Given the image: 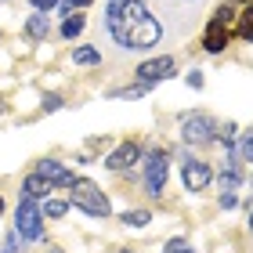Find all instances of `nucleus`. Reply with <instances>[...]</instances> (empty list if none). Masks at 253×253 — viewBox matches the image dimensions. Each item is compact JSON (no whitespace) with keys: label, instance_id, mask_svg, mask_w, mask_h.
Returning a JSON list of instances; mask_svg holds the SVG:
<instances>
[{"label":"nucleus","instance_id":"obj_7","mask_svg":"<svg viewBox=\"0 0 253 253\" xmlns=\"http://www.w3.org/2000/svg\"><path fill=\"white\" fill-rule=\"evenodd\" d=\"M181 177H185V188L188 192H203L206 185H210V167H206L203 159H185Z\"/></svg>","mask_w":253,"mask_h":253},{"label":"nucleus","instance_id":"obj_10","mask_svg":"<svg viewBox=\"0 0 253 253\" xmlns=\"http://www.w3.org/2000/svg\"><path fill=\"white\" fill-rule=\"evenodd\" d=\"M37 174L43 177V181H51V185H73V174H69V167H62V163H54V159H43V163L37 167Z\"/></svg>","mask_w":253,"mask_h":253},{"label":"nucleus","instance_id":"obj_19","mask_svg":"<svg viewBox=\"0 0 253 253\" xmlns=\"http://www.w3.org/2000/svg\"><path fill=\"white\" fill-rule=\"evenodd\" d=\"M167 253H195V250H188L185 239H170V243H167Z\"/></svg>","mask_w":253,"mask_h":253},{"label":"nucleus","instance_id":"obj_24","mask_svg":"<svg viewBox=\"0 0 253 253\" xmlns=\"http://www.w3.org/2000/svg\"><path fill=\"white\" fill-rule=\"evenodd\" d=\"M250 235H253V213H250Z\"/></svg>","mask_w":253,"mask_h":253},{"label":"nucleus","instance_id":"obj_25","mask_svg":"<svg viewBox=\"0 0 253 253\" xmlns=\"http://www.w3.org/2000/svg\"><path fill=\"white\" fill-rule=\"evenodd\" d=\"M250 167H253V163H250ZM250 195H253V177H250Z\"/></svg>","mask_w":253,"mask_h":253},{"label":"nucleus","instance_id":"obj_5","mask_svg":"<svg viewBox=\"0 0 253 253\" xmlns=\"http://www.w3.org/2000/svg\"><path fill=\"white\" fill-rule=\"evenodd\" d=\"M145 188H148V195H163V188H167V152L163 148L148 152V159H145Z\"/></svg>","mask_w":253,"mask_h":253},{"label":"nucleus","instance_id":"obj_4","mask_svg":"<svg viewBox=\"0 0 253 253\" xmlns=\"http://www.w3.org/2000/svg\"><path fill=\"white\" fill-rule=\"evenodd\" d=\"M221 134L217 130V123L206 116V112H192V116H185V123H181V137L192 145H206V141H213V137Z\"/></svg>","mask_w":253,"mask_h":253},{"label":"nucleus","instance_id":"obj_2","mask_svg":"<svg viewBox=\"0 0 253 253\" xmlns=\"http://www.w3.org/2000/svg\"><path fill=\"white\" fill-rule=\"evenodd\" d=\"M73 206L76 210H84L90 217H109V199H105V192H101L94 181H87V177H73Z\"/></svg>","mask_w":253,"mask_h":253},{"label":"nucleus","instance_id":"obj_20","mask_svg":"<svg viewBox=\"0 0 253 253\" xmlns=\"http://www.w3.org/2000/svg\"><path fill=\"white\" fill-rule=\"evenodd\" d=\"M37 11H51V7H58V0H29Z\"/></svg>","mask_w":253,"mask_h":253},{"label":"nucleus","instance_id":"obj_23","mask_svg":"<svg viewBox=\"0 0 253 253\" xmlns=\"http://www.w3.org/2000/svg\"><path fill=\"white\" fill-rule=\"evenodd\" d=\"M65 4H69V7H87L90 0H65Z\"/></svg>","mask_w":253,"mask_h":253},{"label":"nucleus","instance_id":"obj_21","mask_svg":"<svg viewBox=\"0 0 253 253\" xmlns=\"http://www.w3.org/2000/svg\"><path fill=\"white\" fill-rule=\"evenodd\" d=\"M221 206H224V210H232V206H235V195L224 192V195H221Z\"/></svg>","mask_w":253,"mask_h":253},{"label":"nucleus","instance_id":"obj_16","mask_svg":"<svg viewBox=\"0 0 253 253\" xmlns=\"http://www.w3.org/2000/svg\"><path fill=\"white\" fill-rule=\"evenodd\" d=\"M123 224H130V228H145V224H148V210H130V213H123Z\"/></svg>","mask_w":253,"mask_h":253},{"label":"nucleus","instance_id":"obj_8","mask_svg":"<svg viewBox=\"0 0 253 253\" xmlns=\"http://www.w3.org/2000/svg\"><path fill=\"white\" fill-rule=\"evenodd\" d=\"M228 37H232V33H228V22H221V18H210V26H206V33H203V47L210 51V54H221L224 47H228Z\"/></svg>","mask_w":253,"mask_h":253},{"label":"nucleus","instance_id":"obj_28","mask_svg":"<svg viewBox=\"0 0 253 253\" xmlns=\"http://www.w3.org/2000/svg\"><path fill=\"white\" fill-rule=\"evenodd\" d=\"M123 253H130V250H123Z\"/></svg>","mask_w":253,"mask_h":253},{"label":"nucleus","instance_id":"obj_15","mask_svg":"<svg viewBox=\"0 0 253 253\" xmlns=\"http://www.w3.org/2000/svg\"><path fill=\"white\" fill-rule=\"evenodd\" d=\"M73 58H76V65H98L101 54H98L94 47H76V51H73Z\"/></svg>","mask_w":253,"mask_h":253},{"label":"nucleus","instance_id":"obj_6","mask_svg":"<svg viewBox=\"0 0 253 253\" xmlns=\"http://www.w3.org/2000/svg\"><path fill=\"white\" fill-rule=\"evenodd\" d=\"M174 69H177V62L170 58V54H163V58H152V62H141V65H137V80L152 87V84H159V80L174 76Z\"/></svg>","mask_w":253,"mask_h":253},{"label":"nucleus","instance_id":"obj_27","mask_svg":"<svg viewBox=\"0 0 253 253\" xmlns=\"http://www.w3.org/2000/svg\"><path fill=\"white\" fill-rule=\"evenodd\" d=\"M0 213H4V199H0Z\"/></svg>","mask_w":253,"mask_h":253},{"label":"nucleus","instance_id":"obj_14","mask_svg":"<svg viewBox=\"0 0 253 253\" xmlns=\"http://www.w3.org/2000/svg\"><path fill=\"white\" fill-rule=\"evenodd\" d=\"M84 26H87V22L80 18V15H69V18H65V26H62V37H65V40H73V37H80V33H84Z\"/></svg>","mask_w":253,"mask_h":253},{"label":"nucleus","instance_id":"obj_18","mask_svg":"<svg viewBox=\"0 0 253 253\" xmlns=\"http://www.w3.org/2000/svg\"><path fill=\"white\" fill-rule=\"evenodd\" d=\"M239 156L246 159V163H253V130L243 134V145H239Z\"/></svg>","mask_w":253,"mask_h":253},{"label":"nucleus","instance_id":"obj_22","mask_svg":"<svg viewBox=\"0 0 253 253\" xmlns=\"http://www.w3.org/2000/svg\"><path fill=\"white\" fill-rule=\"evenodd\" d=\"M188 84L192 87H203V73H188Z\"/></svg>","mask_w":253,"mask_h":253},{"label":"nucleus","instance_id":"obj_11","mask_svg":"<svg viewBox=\"0 0 253 253\" xmlns=\"http://www.w3.org/2000/svg\"><path fill=\"white\" fill-rule=\"evenodd\" d=\"M22 192H26L29 199H43V195L51 192V181H43L40 174H29V177H26V185H22Z\"/></svg>","mask_w":253,"mask_h":253},{"label":"nucleus","instance_id":"obj_3","mask_svg":"<svg viewBox=\"0 0 253 253\" xmlns=\"http://www.w3.org/2000/svg\"><path fill=\"white\" fill-rule=\"evenodd\" d=\"M15 232H18V239H26V243H37L43 235V210L29 195H22V203L15 210Z\"/></svg>","mask_w":253,"mask_h":253},{"label":"nucleus","instance_id":"obj_26","mask_svg":"<svg viewBox=\"0 0 253 253\" xmlns=\"http://www.w3.org/2000/svg\"><path fill=\"white\" fill-rule=\"evenodd\" d=\"M235 4H250V0H235Z\"/></svg>","mask_w":253,"mask_h":253},{"label":"nucleus","instance_id":"obj_12","mask_svg":"<svg viewBox=\"0 0 253 253\" xmlns=\"http://www.w3.org/2000/svg\"><path fill=\"white\" fill-rule=\"evenodd\" d=\"M239 37H243V40H253V0L246 4L243 15H239Z\"/></svg>","mask_w":253,"mask_h":253},{"label":"nucleus","instance_id":"obj_17","mask_svg":"<svg viewBox=\"0 0 253 253\" xmlns=\"http://www.w3.org/2000/svg\"><path fill=\"white\" fill-rule=\"evenodd\" d=\"M69 210V203H62V199H47V206H43V213L47 217H62Z\"/></svg>","mask_w":253,"mask_h":253},{"label":"nucleus","instance_id":"obj_9","mask_svg":"<svg viewBox=\"0 0 253 253\" xmlns=\"http://www.w3.org/2000/svg\"><path fill=\"white\" fill-rule=\"evenodd\" d=\"M137 159H141V145H137V141H123L116 152L105 159V167H109V170H123V167L137 163Z\"/></svg>","mask_w":253,"mask_h":253},{"label":"nucleus","instance_id":"obj_1","mask_svg":"<svg viewBox=\"0 0 253 253\" xmlns=\"http://www.w3.org/2000/svg\"><path fill=\"white\" fill-rule=\"evenodd\" d=\"M109 33L116 37L120 47L141 51V47H156L159 43L163 26L148 15V7L141 0H112L109 4Z\"/></svg>","mask_w":253,"mask_h":253},{"label":"nucleus","instance_id":"obj_13","mask_svg":"<svg viewBox=\"0 0 253 253\" xmlns=\"http://www.w3.org/2000/svg\"><path fill=\"white\" fill-rule=\"evenodd\" d=\"M26 29H29L33 40H43V37H47V15H43V11H40V15H33Z\"/></svg>","mask_w":253,"mask_h":253}]
</instances>
